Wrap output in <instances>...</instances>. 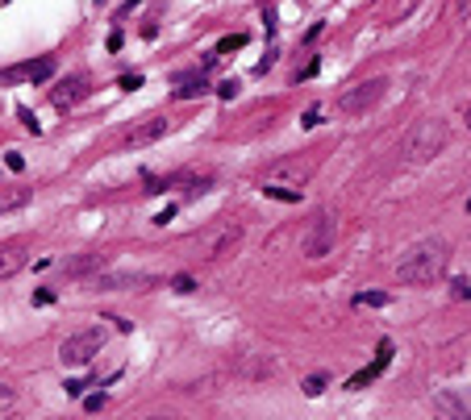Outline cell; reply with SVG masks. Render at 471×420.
<instances>
[{"instance_id":"30bf717a","label":"cell","mask_w":471,"mask_h":420,"mask_svg":"<svg viewBox=\"0 0 471 420\" xmlns=\"http://www.w3.org/2000/svg\"><path fill=\"white\" fill-rule=\"evenodd\" d=\"M88 92H92V88H88V75H71V80L59 83L51 100H55V109H71V105H80Z\"/></svg>"},{"instance_id":"277c9868","label":"cell","mask_w":471,"mask_h":420,"mask_svg":"<svg viewBox=\"0 0 471 420\" xmlns=\"http://www.w3.org/2000/svg\"><path fill=\"white\" fill-rule=\"evenodd\" d=\"M100 350H105V329H80L59 346V358H63V366H88Z\"/></svg>"},{"instance_id":"d6986e66","label":"cell","mask_w":471,"mask_h":420,"mask_svg":"<svg viewBox=\"0 0 471 420\" xmlns=\"http://www.w3.org/2000/svg\"><path fill=\"white\" fill-rule=\"evenodd\" d=\"M384 304H389L384 292H359V296H355V308H384Z\"/></svg>"},{"instance_id":"d4e9b609","label":"cell","mask_w":471,"mask_h":420,"mask_svg":"<svg viewBox=\"0 0 471 420\" xmlns=\"http://www.w3.org/2000/svg\"><path fill=\"white\" fill-rule=\"evenodd\" d=\"M117 88H122V92H138V88H142V75H138V71H134V75H122V83H117Z\"/></svg>"},{"instance_id":"484cf974","label":"cell","mask_w":471,"mask_h":420,"mask_svg":"<svg viewBox=\"0 0 471 420\" xmlns=\"http://www.w3.org/2000/svg\"><path fill=\"white\" fill-rule=\"evenodd\" d=\"M4 167H9V171H26V159H21L17 150H9V154H4Z\"/></svg>"},{"instance_id":"7402d4cb","label":"cell","mask_w":471,"mask_h":420,"mask_svg":"<svg viewBox=\"0 0 471 420\" xmlns=\"http://www.w3.org/2000/svg\"><path fill=\"white\" fill-rule=\"evenodd\" d=\"M171 287H176L180 296H188V292H196V279H192V275H176V279H171Z\"/></svg>"},{"instance_id":"44dd1931","label":"cell","mask_w":471,"mask_h":420,"mask_svg":"<svg viewBox=\"0 0 471 420\" xmlns=\"http://www.w3.org/2000/svg\"><path fill=\"white\" fill-rule=\"evenodd\" d=\"M321 392H326V375H309V379H305V395H309V400H318Z\"/></svg>"},{"instance_id":"7c38bea8","label":"cell","mask_w":471,"mask_h":420,"mask_svg":"<svg viewBox=\"0 0 471 420\" xmlns=\"http://www.w3.org/2000/svg\"><path fill=\"white\" fill-rule=\"evenodd\" d=\"M154 279L151 275H97L92 279V287H100V292H125V287H151Z\"/></svg>"},{"instance_id":"7a4b0ae2","label":"cell","mask_w":471,"mask_h":420,"mask_svg":"<svg viewBox=\"0 0 471 420\" xmlns=\"http://www.w3.org/2000/svg\"><path fill=\"white\" fill-rule=\"evenodd\" d=\"M446 121H438V117H421V121L404 134L401 142V154L409 159V163H430V159H438L446 150Z\"/></svg>"},{"instance_id":"9c48e42d","label":"cell","mask_w":471,"mask_h":420,"mask_svg":"<svg viewBox=\"0 0 471 420\" xmlns=\"http://www.w3.org/2000/svg\"><path fill=\"white\" fill-rule=\"evenodd\" d=\"M171 129V121L167 117H146L142 125H134L130 134H125V146L130 150H138V146H151V142H159V137Z\"/></svg>"},{"instance_id":"ba28073f","label":"cell","mask_w":471,"mask_h":420,"mask_svg":"<svg viewBox=\"0 0 471 420\" xmlns=\"http://www.w3.org/2000/svg\"><path fill=\"white\" fill-rule=\"evenodd\" d=\"M434 408H438L443 416L467 420L471 416V387H446V392L434 395Z\"/></svg>"},{"instance_id":"83f0119b","label":"cell","mask_w":471,"mask_h":420,"mask_svg":"<svg viewBox=\"0 0 471 420\" xmlns=\"http://www.w3.org/2000/svg\"><path fill=\"white\" fill-rule=\"evenodd\" d=\"M83 408H88V412H100V408H105V392H100V395H88V400H83Z\"/></svg>"},{"instance_id":"8992f818","label":"cell","mask_w":471,"mask_h":420,"mask_svg":"<svg viewBox=\"0 0 471 420\" xmlns=\"http://www.w3.org/2000/svg\"><path fill=\"white\" fill-rule=\"evenodd\" d=\"M238 242H242V225H238V221H225V225H217L208 237H200L196 250H200V258H225L238 250Z\"/></svg>"},{"instance_id":"9a60e30c","label":"cell","mask_w":471,"mask_h":420,"mask_svg":"<svg viewBox=\"0 0 471 420\" xmlns=\"http://www.w3.org/2000/svg\"><path fill=\"white\" fill-rule=\"evenodd\" d=\"M105 254H80V258H67V275H88V271H105Z\"/></svg>"},{"instance_id":"4fadbf2b","label":"cell","mask_w":471,"mask_h":420,"mask_svg":"<svg viewBox=\"0 0 471 420\" xmlns=\"http://www.w3.org/2000/svg\"><path fill=\"white\" fill-rule=\"evenodd\" d=\"M392 362V341H380V354H375V362L367 366V370H359V375H355V379L347 383L350 392H359V387H367V383L375 379V375H380V370H384V366Z\"/></svg>"},{"instance_id":"e0dca14e","label":"cell","mask_w":471,"mask_h":420,"mask_svg":"<svg viewBox=\"0 0 471 420\" xmlns=\"http://www.w3.org/2000/svg\"><path fill=\"white\" fill-rule=\"evenodd\" d=\"M29 196L34 191L29 188H13V191H0V213H13V208H26Z\"/></svg>"},{"instance_id":"f546056e","label":"cell","mask_w":471,"mask_h":420,"mask_svg":"<svg viewBox=\"0 0 471 420\" xmlns=\"http://www.w3.org/2000/svg\"><path fill=\"white\" fill-rule=\"evenodd\" d=\"M171 217H176V204H167L163 213H154V225H167V221H171Z\"/></svg>"},{"instance_id":"f1b7e54d","label":"cell","mask_w":471,"mask_h":420,"mask_svg":"<svg viewBox=\"0 0 471 420\" xmlns=\"http://www.w3.org/2000/svg\"><path fill=\"white\" fill-rule=\"evenodd\" d=\"M83 387H88L83 379H67V383H63V392H67V395H83Z\"/></svg>"},{"instance_id":"e575fe53","label":"cell","mask_w":471,"mask_h":420,"mask_svg":"<svg viewBox=\"0 0 471 420\" xmlns=\"http://www.w3.org/2000/svg\"><path fill=\"white\" fill-rule=\"evenodd\" d=\"M467 129H471V105H467Z\"/></svg>"},{"instance_id":"ffe728a7","label":"cell","mask_w":471,"mask_h":420,"mask_svg":"<svg viewBox=\"0 0 471 420\" xmlns=\"http://www.w3.org/2000/svg\"><path fill=\"white\" fill-rule=\"evenodd\" d=\"M247 46V34H230V38L217 42V55H234V51H242Z\"/></svg>"},{"instance_id":"8fae6325","label":"cell","mask_w":471,"mask_h":420,"mask_svg":"<svg viewBox=\"0 0 471 420\" xmlns=\"http://www.w3.org/2000/svg\"><path fill=\"white\" fill-rule=\"evenodd\" d=\"M55 75V58H38V63H26V67L4 71V80H29V83H46Z\"/></svg>"},{"instance_id":"d6a6232c","label":"cell","mask_w":471,"mask_h":420,"mask_svg":"<svg viewBox=\"0 0 471 420\" xmlns=\"http://www.w3.org/2000/svg\"><path fill=\"white\" fill-rule=\"evenodd\" d=\"M318 121H321V113H318V109H309V113H305V121H301V125H305V129H313Z\"/></svg>"},{"instance_id":"4dcf8cb0","label":"cell","mask_w":471,"mask_h":420,"mask_svg":"<svg viewBox=\"0 0 471 420\" xmlns=\"http://www.w3.org/2000/svg\"><path fill=\"white\" fill-rule=\"evenodd\" d=\"M34 304H55V292H51V287H42V292H34Z\"/></svg>"},{"instance_id":"1f68e13d","label":"cell","mask_w":471,"mask_h":420,"mask_svg":"<svg viewBox=\"0 0 471 420\" xmlns=\"http://www.w3.org/2000/svg\"><path fill=\"white\" fill-rule=\"evenodd\" d=\"M13 404V387H4V383H0V408H9Z\"/></svg>"},{"instance_id":"4316f807","label":"cell","mask_w":471,"mask_h":420,"mask_svg":"<svg viewBox=\"0 0 471 420\" xmlns=\"http://www.w3.org/2000/svg\"><path fill=\"white\" fill-rule=\"evenodd\" d=\"M451 292H455L459 299H471V284H467V279H455V284H451Z\"/></svg>"},{"instance_id":"52a82bcc","label":"cell","mask_w":471,"mask_h":420,"mask_svg":"<svg viewBox=\"0 0 471 420\" xmlns=\"http://www.w3.org/2000/svg\"><path fill=\"white\" fill-rule=\"evenodd\" d=\"M313 159H279V163H271L267 167V183H284V179H288V183H296V188H301V183H305L309 175H313Z\"/></svg>"},{"instance_id":"5b68a950","label":"cell","mask_w":471,"mask_h":420,"mask_svg":"<svg viewBox=\"0 0 471 420\" xmlns=\"http://www.w3.org/2000/svg\"><path fill=\"white\" fill-rule=\"evenodd\" d=\"M384 88H389V80H367V83H355V88H347V92L338 96V109L350 113V117H359V113L375 109L380 105V96H384Z\"/></svg>"},{"instance_id":"3957f363","label":"cell","mask_w":471,"mask_h":420,"mask_svg":"<svg viewBox=\"0 0 471 420\" xmlns=\"http://www.w3.org/2000/svg\"><path fill=\"white\" fill-rule=\"evenodd\" d=\"M334 242H338V221H334V213H313L309 217V225L301 229V254L305 258H326V254H334Z\"/></svg>"},{"instance_id":"cb8c5ba5","label":"cell","mask_w":471,"mask_h":420,"mask_svg":"<svg viewBox=\"0 0 471 420\" xmlns=\"http://www.w3.org/2000/svg\"><path fill=\"white\" fill-rule=\"evenodd\" d=\"M238 88H242L238 80H225V83H217V96H222V100H234V96H238Z\"/></svg>"},{"instance_id":"6da1fadb","label":"cell","mask_w":471,"mask_h":420,"mask_svg":"<svg viewBox=\"0 0 471 420\" xmlns=\"http://www.w3.org/2000/svg\"><path fill=\"white\" fill-rule=\"evenodd\" d=\"M446 262H451V245L443 237H426V242H413L396 262V279L409 287H430L446 275Z\"/></svg>"},{"instance_id":"836d02e7","label":"cell","mask_w":471,"mask_h":420,"mask_svg":"<svg viewBox=\"0 0 471 420\" xmlns=\"http://www.w3.org/2000/svg\"><path fill=\"white\" fill-rule=\"evenodd\" d=\"M459 13H463V17L471 21V0H459Z\"/></svg>"},{"instance_id":"2e32d148","label":"cell","mask_w":471,"mask_h":420,"mask_svg":"<svg viewBox=\"0 0 471 420\" xmlns=\"http://www.w3.org/2000/svg\"><path fill=\"white\" fill-rule=\"evenodd\" d=\"M205 92H208L205 75H188V80L176 88V100H196V96H205Z\"/></svg>"},{"instance_id":"5bb4252c","label":"cell","mask_w":471,"mask_h":420,"mask_svg":"<svg viewBox=\"0 0 471 420\" xmlns=\"http://www.w3.org/2000/svg\"><path fill=\"white\" fill-rule=\"evenodd\" d=\"M26 267V250L21 245H0V279H9Z\"/></svg>"},{"instance_id":"ac0fdd59","label":"cell","mask_w":471,"mask_h":420,"mask_svg":"<svg viewBox=\"0 0 471 420\" xmlns=\"http://www.w3.org/2000/svg\"><path fill=\"white\" fill-rule=\"evenodd\" d=\"M263 196H271V200H279V204H296V200H301V191H296V188H288V183H267V179H263Z\"/></svg>"},{"instance_id":"603a6c76","label":"cell","mask_w":471,"mask_h":420,"mask_svg":"<svg viewBox=\"0 0 471 420\" xmlns=\"http://www.w3.org/2000/svg\"><path fill=\"white\" fill-rule=\"evenodd\" d=\"M17 117H21V125H26L29 134H42V125H38V117H34V113H29V109H17Z\"/></svg>"}]
</instances>
